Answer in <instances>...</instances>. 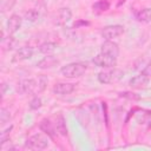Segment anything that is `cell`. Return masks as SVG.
Wrapping results in <instances>:
<instances>
[{"instance_id": "6da1fadb", "label": "cell", "mask_w": 151, "mask_h": 151, "mask_svg": "<svg viewBox=\"0 0 151 151\" xmlns=\"http://www.w3.org/2000/svg\"><path fill=\"white\" fill-rule=\"evenodd\" d=\"M47 81L48 80L45 76L24 79L18 84V92L21 94H39L46 88Z\"/></svg>"}, {"instance_id": "7a4b0ae2", "label": "cell", "mask_w": 151, "mask_h": 151, "mask_svg": "<svg viewBox=\"0 0 151 151\" xmlns=\"http://www.w3.org/2000/svg\"><path fill=\"white\" fill-rule=\"evenodd\" d=\"M87 70V64L77 61V63H70L60 68V73L65 78H78L81 77Z\"/></svg>"}, {"instance_id": "3957f363", "label": "cell", "mask_w": 151, "mask_h": 151, "mask_svg": "<svg viewBox=\"0 0 151 151\" xmlns=\"http://www.w3.org/2000/svg\"><path fill=\"white\" fill-rule=\"evenodd\" d=\"M123 76H124V72L122 70L112 67V68H107L105 71L99 72L97 78H98V81L101 84H112V83L119 81L123 78Z\"/></svg>"}, {"instance_id": "277c9868", "label": "cell", "mask_w": 151, "mask_h": 151, "mask_svg": "<svg viewBox=\"0 0 151 151\" xmlns=\"http://www.w3.org/2000/svg\"><path fill=\"white\" fill-rule=\"evenodd\" d=\"M48 145V138L42 133H35L31 136L27 140L25 146L29 150H44Z\"/></svg>"}, {"instance_id": "5b68a950", "label": "cell", "mask_w": 151, "mask_h": 151, "mask_svg": "<svg viewBox=\"0 0 151 151\" xmlns=\"http://www.w3.org/2000/svg\"><path fill=\"white\" fill-rule=\"evenodd\" d=\"M92 63L101 68H112L117 66V58L109 55V54H104V53H99L98 55H96L92 59Z\"/></svg>"}, {"instance_id": "8992f818", "label": "cell", "mask_w": 151, "mask_h": 151, "mask_svg": "<svg viewBox=\"0 0 151 151\" xmlns=\"http://www.w3.org/2000/svg\"><path fill=\"white\" fill-rule=\"evenodd\" d=\"M123 33H124V27L122 25H110V26H105L101 29V37L105 40H112L114 38L123 35Z\"/></svg>"}, {"instance_id": "52a82bcc", "label": "cell", "mask_w": 151, "mask_h": 151, "mask_svg": "<svg viewBox=\"0 0 151 151\" xmlns=\"http://www.w3.org/2000/svg\"><path fill=\"white\" fill-rule=\"evenodd\" d=\"M100 52L104 53V54H109V55H112V57H116L118 58V54H119V46L117 42L112 41V40H105L100 47Z\"/></svg>"}, {"instance_id": "ba28073f", "label": "cell", "mask_w": 151, "mask_h": 151, "mask_svg": "<svg viewBox=\"0 0 151 151\" xmlns=\"http://www.w3.org/2000/svg\"><path fill=\"white\" fill-rule=\"evenodd\" d=\"M21 24H22V19L20 15L18 14H12L9 18H8V21H7V31L9 34H14L15 32L19 31V28L21 27Z\"/></svg>"}, {"instance_id": "9c48e42d", "label": "cell", "mask_w": 151, "mask_h": 151, "mask_svg": "<svg viewBox=\"0 0 151 151\" xmlns=\"http://www.w3.org/2000/svg\"><path fill=\"white\" fill-rule=\"evenodd\" d=\"M74 88H76V85L72 84V83H57L53 86L52 91L55 94H63V96H65V94L72 93L74 91Z\"/></svg>"}, {"instance_id": "30bf717a", "label": "cell", "mask_w": 151, "mask_h": 151, "mask_svg": "<svg viewBox=\"0 0 151 151\" xmlns=\"http://www.w3.org/2000/svg\"><path fill=\"white\" fill-rule=\"evenodd\" d=\"M147 84H149V77H146V76L143 74V73L132 77V78L130 79V81H129L130 87H131V88H136V90L143 88V87H145Z\"/></svg>"}, {"instance_id": "8fae6325", "label": "cell", "mask_w": 151, "mask_h": 151, "mask_svg": "<svg viewBox=\"0 0 151 151\" xmlns=\"http://www.w3.org/2000/svg\"><path fill=\"white\" fill-rule=\"evenodd\" d=\"M58 64H59V60L53 54H51V55H47L44 59H41L37 64V67L38 68H41V70H47V68H52V67L57 66Z\"/></svg>"}, {"instance_id": "7c38bea8", "label": "cell", "mask_w": 151, "mask_h": 151, "mask_svg": "<svg viewBox=\"0 0 151 151\" xmlns=\"http://www.w3.org/2000/svg\"><path fill=\"white\" fill-rule=\"evenodd\" d=\"M39 127H40V130H41L42 132H45L48 137L54 138L57 130H55V127H54V123H51V120H50L48 118H44V119L40 122Z\"/></svg>"}, {"instance_id": "4fadbf2b", "label": "cell", "mask_w": 151, "mask_h": 151, "mask_svg": "<svg viewBox=\"0 0 151 151\" xmlns=\"http://www.w3.org/2000/svg\"><path fill=\"white\" fill-rule=\"evenodd\" d=\"M32 55H33V48L29 46H24L15 52L14 57H15V60H27L32 58Z\"/></svg>"}, {"instance_id": "5bb4252c", "label": "cell", "mask_w": 151, "mask_h": 151, "mask_svg": "<svg viewBox=\"0 0 151 151\" xmlns=\"http://www.w3.org/2000/svg\"><path fill=\"white\" fill-rule=\"evenodd\" d=\"M72 19V12L68 7H63L58 12V24L59 25H65Z\"/></svg>"}, {"instance_id": "9a60e30c", "label": "cell", "mask_w": 151, "mask_h": 151, "mask_svg": "<svg viewBox=\"0 0 151 151\" xmlns=\"http://www.w3.org/2000/svg\"><path fill=\"white\" fill-rule=\"evenodd\" d=\"M54 127L58 131L59 134L61 136H66L67 134V127H66V123L65 119L63 117V114H57L55 116V120H54Z\"/></svg>"}, {"instance_id": "2e32d148", "label": "cell", "mask_w": 151, "mask_h": 151, "mask_svg": "<svg viewBox=\"0 0 151 151\" xmlns=\"http://www.w3.org/2000/svg\"><path fill=\"white\" fill-rule=\"evenodd\" d=\"M58 45L55 42H52V41H46V42H42L40 46H39V52L45 54V55H51L55 52Z\"/></svg>"}, {"instance_id": "e0dca14e", "label": "cell", "mask_w": 151, "mask_h": 151, "mask_svg": "<svg viewBox=\"0 0 151 151\" xmlns=\"http://www.w3.org/2000/svg\"><path fill=\"white\" fill-rule=\"evenodd\" d=\"M110 8V2L107 0H98L92 5V9L94 13H103Z\"/></svg>"}, {"instance_id": "ac0fdd59", "label": "cell", "mask_w": 151, "mask_h": 151, "mask_svg": "<svg viewBox=\"0 0 151 151\" xmlns=\"http://www.w3.org/2000/svg\"><path fill=\"white\" fill-rule=\"evenodd\" d=\"M136 17L142 22H150L151 21V7H147V8L139 11Z\"/></svg>"}, {"instance_id": "d6986e66", "label": "cell", "mask_w": 151, "mask_h": 151, "mask_svg": "<svg viewBox=\"0 0 151 151\" xmlns=\"http://www.w3.org/2000/svg\"><path fill=\"white\" fill-rule=\"evenodd\" d=\"M38 18H39V12L37 9H34V8H31L28 11H26L25 14H24V19L27 20V21H29V22L37 21Z\"/></svg>"}, {"instance_id": "ffe728a7", "label": "cell", "mask_w": 151, "mask_h": 151, "mask_svg": "<svg viewBox=\"0 0 151 151\" xmlns=\"http://www.w3.org/2000/svg\"><path fill=\"white\" fill-rule=\"evenodd\" d=\"M15 40L13 39L12 34H9V37L6 39V38H2L1 39V44H2V47H4V51H8V50H12L13 48V45H14Z\"/></svg>"}, {"instance_id": "44dd1931", "label": "cell", "mask_w": 151, "mask_h": 151, "mask_svg": "<svg viewBox=\"0 0 151 151\" xmlns=\"http://www.w3.org/2000/svg\"><path fill=\"white\" fill-rule=\"evenodd\" d=\"M41 105H42V101H41V99L39 97H34L29 101V109L31 110H38V109L41 107Z\"/></svg>"}, {"instance_id": "7402d4cb", "label": "cell", "mask_w": 151, "mask_h": 151, "mask_svg": "<svg viewBox=\"0 0 151 151\" xmlns=\"http://www.w3.org/2000/svg\"><path fill=\"white\" fill-rule=\"evenodd\" d=\"M8 120H9V111L5 107H1V110H0V122H1V124L4 125Z\"/></svg>"}, {"instance_id": "603a6c76", "label": "cell", "mask_w": 151, "mask_h": 151, "mask_svg": "<svg viewBox=\"0 0 151 151\" xmlns=\"http://www.w3.org/2000/svg\"><path fill=\"white\" fill-rule=\"evenodd\" d=\"M15 0H2V4H1V7H2V11H6V9H11L14 5Z\"/></svg>"}, {"instance_id": "cb8c5ba5", "label": "cell", "mask_w": 151, "mask_h": 151, "mask_svg": "<svg viewBox=\"0 0 151 151\" xmlns=\"http://www.w3.org/2000/svg\"><path fill=\"white\" fill-rule=\"evenodd\" d=\"M12 127L13 126H9V127H7L2 133H1V145H4L5 143H6V140H7V136L9 134V131L12 130Z\"/></svg>"}, {"instance_id": "d4e9b609", "label": "cell", "mask_w": 151, "mask_h": 151, "mask_svg": "<svg viewBox=\"0 0 151 151\" xmlns=\"http://www.w3.org/2000/svg\"><path fill=\"white\" fill-rule=\"evenodd\" d=\"M120 96L122 97H125V98H129V99H134V100L140 99L139 96H136L134 93H131V92H123V93H120Z\"/></svg>"}, {"instance_id": "484cf974", "label": "cell", "mask_w": 151, "mask_h": 151, "mask_svg": "<svg viewBox=\"0 0 151 151\" xmlns=\"http://www.w3.org/2000/svg\"><path fill=\"white\" fill-rule=\"evenodd\" d=\"M142 73H143V74H145V76H146V77H149V78L151 77V61L145 66V68L142 71Z\"/></svg>"}, {"instance_id": "4316f807", "label": "cell", "mask_w": 151, "mask_h": 151, "mask_svg": "<svg viewBox=\"0 0 151 151\" xmlns=\"http://www.w3.org/2000/svg\"><path fill=\"white\" fill-rule=\"evenodd\" d=\"M87 25H90V22L88 21H84V20H78V21H76L74 22V27H79V26H87Z\"/></svg>"}, {"instance_id": "83f0119b", "label": "cell", "mask_w": 151, "mask_h": 151, "mask_svg": "<svg viewBox=\"0 0 151 151\" xmlns=\"http://www.w3.org/2000/svg\"><path fill=\"white\" fill-rule=\"evenodd\" d=\"M1 87H2V96H5V91H6V88H7V86H6V84H1Z\"/></svg>"}]
</instances>
